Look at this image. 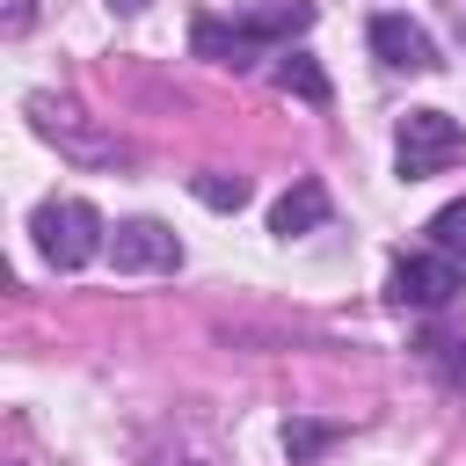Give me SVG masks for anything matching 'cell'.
<instances>
[{"instance_id": "obj_1", "label": "cell", "mask_w": 466, "mask_h": 466, "mask_svg": "<svg viewBox=\"0 0 466 466\" xmlns=\"http://www.w3.org/2000/svg\"><path fill=\"white\" fill-rule=\"evenodd\" d=\"M29 233H36V255L51 269H80L102 255V211L87 197H44L29 211Z\"/></svg>"}, {"instance_id": "obj_2", "label": "cell", "mask_w": 466, "mask_h": 466, "mask_svg": "<svg viewBox=\"0 0 466 466\" xmlns=\"http://www.w3.org/2000/svg\"><path fill=\"white\" fill-rule=\"evenodd\" d=\"M451 160H466V131H459L444 109H408L400 131H393V167H400V182H430V175H444Z\"/></svg>"}, {"instance_id": "obj_3", "label": "cell", "mask_w": 466, "mask_h": 466, "mask_svg": "<svg viewBox=\"0 0 466 466\" xmlns=\"http://www.w3.org/2000/svg\"><path fill=\"white\" fill-rule=\"evenodd\" d=\"M459 291H466V277H459L451 255H400L393 277H386V299H393V306H422V313L451 306Z\"/></svg>"}, {"instance_id": "obj_4", "label": "cell", "mask_w": 466, "mask_h": 466, "mask_svg": "<svg viewBox=\"0 0 466 466\" xmlns=\"http://www.w3.org/2000/svg\"><path fill=\"white\" fill-rule=\"evenodd\" d=\"M109 262L124 277H146V269H182V240L160 226V218H124L109 233Z\"/></svg>"}, {"instance_id": "obj_5", "label": "cell", "mask_w": 466, "mask_h": 466, "mask_svg": "<svg viewBox=\"0 0 466 466\" xmlns=\"http://www.w3.org/2000/svg\"><path fill=\"white\" fill-rule=\"evenodd\" d=\"M371 51H379L393 73H430V66H437V44H430L422 22H408V15H379V22H371Z\"/></svg>"}, {"instance_id": "obj_6", "label": "cell", "mask_w": 466, "mask_h": 466, "mask_svg": "<svg viewBox=\"0 0 466 466\" xmlns=\"http://www.w3.org/2000/svg\"><path fill=\"white\" fill-rule=\"evenodd\" d=\"M320 218H328V189H320L313 175H299V182L269 204V233H284V240H291V233H313Z\"/></svg>"}, {"instance_id": "obj_7", "label": "cell", "mask_w": 466, "mask_h": 466, "mask_svg": "<svg viewBox=\"0 0 466 466\" xmlns=\"http://www.w3.org/2000/svg\"><path fill=\"white\" fill-rule=\"evenodd\" d=\"M197 51H204L211 66H255V58H262V36H255V22H240V29L197 22Z\"/></svg>"}, {"instance_id": "obj_8", "label": "cell", "mask_w": 466, "mask_h": 466, "mask_svg": "<svg viewBox=\"0 0 466 466\" xmlns=\"http://www.w3.org/2000/svg\"><path fill=\"white\" fill-rule=\"evenodd\" d=\"M277 87L299 95V102H328V73H320L306 51H277Z\"/></svg>"}, {"instance_id": "obj_9", "label": "cell", "mask_w": 466, "mask_h": 466, "mask_svg": "<svg viewBox=\"0 0 466 466\" xmlns=\"http://www.w3.org/2000/svg\"><path fill=\"white\" fill-rule=\"evenodd\" d=\"M189 197L211 204V211H240L248 204V182L240 175H189Z\"/></svg>"}, {"instance_id": "obj_10", "label": "cell", "mask_w": 466, "mask_h": 466, "mask_svg": "<svg viewBox=\"0 0 466 466\" xmlns=\"http://www.w3.org/2000/svg\"><path fill=\"white\" fill-rule=\"evenodd\" d=\"M328 444H335V430H328V422H284V451H291V466L320 459Z\"/></svg>"}, {"instance_id": "obj_11", "label": "cell", "mask_w": 466, "mask_h": 466, "mask_svg": "<svg viewBox=\"0 0 466 466\" xmlns=\"http://www.w3.org/2000/svg\"><path fill=\"white\" fill-rule=\"evenodd\" d=\"M430 240H437V255H451V262L466 255V197H459V204H444V211L430 218Z\"/></svg>"}, {"instance_id": "obj_12", "label": "cell", "mask_w": 466, "mask_h": 466, "mask_svg": "<svg viewBox=\"0 0 466 466\" xmlns=\"http://www.w3.org/2000/svg\"><path fill=\"white\" fill-rule=\"evenodd\" d=\"M29 29V0H7V36H22Z\"/></svg>"}, {"instance_id": "obj_13", "label": "cell", "mask_w": 466, "mask_h": 466, "mask_svg": "<svg viewBox=\"0 0 466 466\" xmlns=\"http://www.w3.org/2000/svg\"><path fill=\"white\" fill-rule=\"evenodd\" d=\"M451 386H466V357H451Z\"/></svg>"}, {"instance_id": "obj_14", "label": "cell", "mask_w": 466, "mask_h": 466, "mask_svg": "<svg viewBox=\"0 0 466 466\" xmlns=\"http://www.w3.org/2000/svg\"><path fill=\"white\" fill-rule=\"evenodd\" d=\"M109 7H124V15H138V7H146V0H109Z\"/></svg>"}]
</instances>
